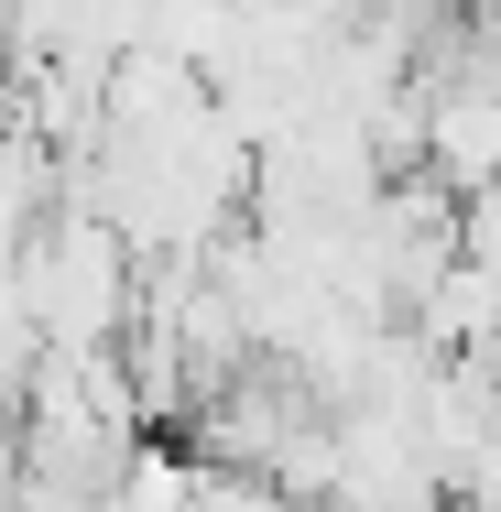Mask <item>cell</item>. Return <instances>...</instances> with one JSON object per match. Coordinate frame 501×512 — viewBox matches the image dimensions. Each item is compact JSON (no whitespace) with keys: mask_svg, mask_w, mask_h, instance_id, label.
I'll return each mask as SVG.
<instances>
[{"mask_svg":"<svg viewBox=\"0 0 501 512\" xmlns=\"http://www.w3.org/2000/svg\"><path fill=\"white\" fill-rule=\"evenodd\" d=\"M142 251L88 218V207H55L33 240H22V295H33V327L44 349H131L142 327Z\"/></svg>","mask_w":501,"mask_h":512,"instance_id":"6da1fadb","label":"cell"}]
</instances>
